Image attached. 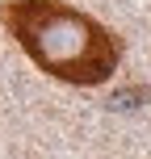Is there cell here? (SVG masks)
<instances>
[{
  "label": "cell",
  "mask_w": 151,
  "mask_h": 159,
  "mask_svg": "<svg viewBox=\"0 0 151 159\" xmlns=\"http://www.w3.org/2000/svg\"><path fill=\"white\" fill-rule=\"evenodd\" d=\"M0 25L42 75L67 88H101L122 67V38L67 0H8Z\"/></svg>",
  "instance_id": "cell-1"
},
{
  "label": "cell",
  "mask_w": 151,
  "mask_h": 159,
  "mask_svg": "<svg viewBox=\"0 0 151 159\" xmlns=\"http://www.w3.org/2000/svg\"><path fill=\"white\" fill-rule=\"evenodd\" d=\"M147 88L143 84H126V88H113L109 96H105V109H113V113H134V109H143L147 105Z\"/></svg>",
  "instance_id": "cell-2"
}]
</instances>
